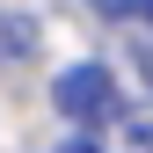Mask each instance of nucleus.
<instances>
[{
	"instance_id": "nucleus-1",
	"label": "nucleus",
	"mask_w": 153,
	"mask_h": 153,
	"mask_svg": "<svg viewBox=\"0 0 153 153\" xmlns=\"http://www.w3.org/2000/svg\"><path fill=\"white\" fill-rule=\"evenodd\" d=\"M51 102H59V117L66 124H109L117 117V73L109 66H95V59H80V66H66L59 73V88H51Z\"/></svg>"
},
{
	"instance_id": "nucleus-3",
	"label": "nucleus",
	"mask_w": 153,
	"mask_h": 153,
	"mask_svg": "<svg viewBox=\"0 0 153 153\" xmlns=\"http://www.w3.org/2000/svg\"><path fill=\"white\" fill-rule=\"evenodd\" d=\"M95 15H109V22H131V0H95Z\"/></svg>"
},
{
	"instance_id": "nucleus-2",
	"label": "nucleus",
	"mask_w": 153,
	"mask_h": 153,
	"mask_svg": "<svg viewBox=\"0 0 153 153\" xmlns=\"http://www.w3.org/2000/svg\"><path fill=\"white\" fill-rule=\"evenodd\" d=\"M124 131L139 139V153H153V117H124Z\"/></svg>"
},
{
	"instance_id": "nucleus-6",
	"label": "nucleus",
	"mask_w": 153,
	"mask_h": 153,
	"mask_svg": "<svg viewBox=\"0 0 153 153\" xmlns=\"http://www.w3.org/2000/svg\"><path fill=\"white\" fill-rule=\"evenodd\" d=\"M139 66H146V80H153V51H146V59H139Z\"/></svg>"
},
{
	"instance_id": "nucleus-5",
	"label": "nucleus",
	"mask_w": 153,
	"mask_h": 153,
	"mask_svg": "<svg viewBox=\"0 0 153 153\" xmlns=\"http://www.w3.org/2000/svg\"><path fill=\"white\" fill-rule=\"evenodd\" d=\"M59 153H102V146H95V139H66Z\"/></svg>"
},
{
	"instance_id": "nucleus-4",
	"label": "nucleus",
	"mask_w": 153,
	"mask_h": 153,
	"mask_svg": "<svg viewBox=\"0 0 153 153\" xmlns=\"http://www.w3.org/2000/svg\"><path fill=\"white\" fill-rule=\"evenodd\" d=\"M131 22H146V29H153V0H131Z\"/></svg>"
}]
</instances>
